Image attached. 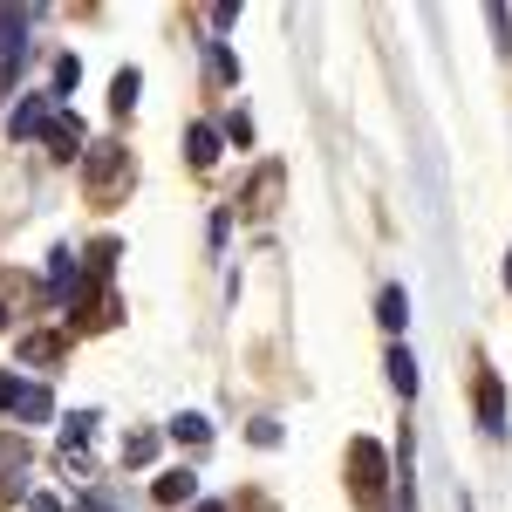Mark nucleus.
<instances>
[{
  "label": "nucleus",
  "instance_id": "nucleus-1",
  "mask_svg": "<svg viewBox=\"0 0 512 512\" xmlns=\"http://www.w3.org/2000/svg\"><path fill=\"white\" fill-rule=\"evenodd\" d=\"M48 123H55V96H21L14 110H7V137L21 144V137H48Z\"/></svg>",
  "mask_w": 512,
  "mask_h": 512
},
{
  "label": "nucleus",
  "instance_id": "nucleus-2",
  "mask_svg": "<svg viewBox=\"0 0 512 512\" xmlns=\"http://www.w3.org/2000/svg\"><path fill=\"white\" fill-rule=\"evenodd\" d=\"M478 424H485V437H506V390H499V376L478 383Z\"/></svg>",
  "mask_w": 512,
  "mask_h": 512
},
{
  "label": "nucleus",
  "instance_id": "nucleus-3",
  "mask_svg": "<svg viewBox=\"0 0 512 512\" xmlns=\"http://www.w3.org/2000/svg\"><path fill=\"white\" fill-rule=\"evenodd\" d=\"M14 417H21V424H48V417H55V396L41 390V383H21V396H14Z\"/></svg>",
  "mask_w": 512,
  "mask_h": 512
},
{
  "label": "nucleus",
  "instance_id": "nucleus-4",
  "mask_svg": "<svg viewBox=\"0 0 512 512\" xmlns=\"http://www.w3.org/2000/svg\"><path fill=\"white\" fill-rule=\"evenodd\" d=\"M185 151H192L198 171H212V164H219V130H212V123H192V130H185Z\"/></svg>",
  "mask_w": 512,
  "mask_h": 512
},
{
  "label": "nucleus",
  "instance_id": "nucleus-5",
  "mask_svg": "<svg viewBox=\"0 0 512 512\" xmlns=\"http://www.w3.org/2000/svg\"><path fill=\"white\" fill-rule=\"evenodd\" d=\"M355 472H362L355 485L376 499V485H383V451H376V444H362V437H355Z\"/></svg>",
  "mask_w": 512,
  "mask_h": 512
},
{
  "label": "nucleus",
  "instance_id": "nucleus-6",
  "mask_svg": "<svg viewBox=\"0 0 512 512\" xmlns=\"http://www.w3.org/2000/svg\"><path fill=\"white\" fill-rule=\"evenodd\" d=\"M69 287H76V253L62 246V253H48V294L69 301Z\"/></svg>",
  "mask_w": 512,
  "mask_h": 512
},
{
  "label": "nucleus",
  "instance_id": "nucleus-7",
  "mask_svg": "<svg viewBox=\"0 0 512 512\" xmlns=\"http://www.w3.org/2000/svg\"><path fill=\"white\" fill-rule=\"evenodd\" d=\"M192 492H198V472H164L158 478V506H185Z\"/></svg>",
  "mask_w": 512,
  "mask_h": 512
},
{
  "label": "nucleus",
  "instance_id": "nucleus-8",
  "mask_svg": "<svg viewBox=\"0 0 512 512\" xmlns=\"http://www.w3.org/2000/svg\"><path fill=\"white\" fill-rule=\"evenodd\" d=\"M48 144H55V158H76V151H82V123L76 117H55V123H48Z\"/></svg>",
  "mask_w": 512,
  "mask_h": 512
},
{
  "label": "nucleus",
  "instance_id": "nucleus-9",
  "mask_svg": "<svg viewBox=\"0 0 512 512\" xmlns=\"http://www.w3.org/2000/svg\"><path fill=\"white\" fill-rule=\"evenodd\" d=\"M383 369H390V383L403 396H417V355H410V349H390V362H383Z\"/></svg>",
  "mask_w": 512,
  "mask_h": 512
},
{
  "label": "nucleus",
  "instance_id": "nucleus-10",
  "mask_svg": "<svg viewBox=\"0 0 512 512\" xmlns=\"http://www.w3.org/2000/svg\"><path fill=\"white\" fill-rule=\"evenodd\" d=\"M376 321H383V328H403V321H410V294H403V287H383V301H376Z\"/></svg>",
  "mask_w": 512,
  "mask_h": 512
},
{
  "label": "nucleus",
  "instance_id": "nucleus-11",
  "mask_svg": "<svg viewBox=\"0 0 512 512\" xmlns=\"http://www.w3.org/2000/svg\"><path fill=\"white\" fill-rule=\"evenodd\" d=\"M151 458H158V437H151V431L123 437V465H151Z\"/></svg>",
  "mask_w": 512,
  "mask_h": 512
},
{
  "label": "nucleus",
  "instance_id": "nucleus-12",
  "mask_svg": "<svg viewBox=\"0 0 512 512\" xmlns=\"http://www.w3.org/2000/svg\"><path fill=\"white\" fill-rule=\"evenodd\" d=\"M171 437H178V444H205V437H212V424H205L198 410H185V417H171Z\"/></svg>",
  "mask_w": 512,
  "mask_h": 512
},
{
  "label": "nucleus",
  "instance_id": "nucleus-13",
  "mask_svg": "<svg viewBox=\"0 0 512 512\" xmlns=\"http://www.w3.org/2000/svg\"><path fill=\"white\" fill-rule=\"evenodd\" d=\"M137 89H144V76H137V69H123V76H117V96H110V103H117V110H130V103H137Z\"/></svg>",
  "mask_w": 512,
  "mask_h": 512
},
{
  "label": "nucleus",
  "instance_id": "nucleus-14",
  "mask_svg": "<svg viewBox=\"0 0 512 512\" xmlns=\"http://www.w3.org/2000/svg\"><path fill=\"white\" fill-rule=\"evenodd\" d=\"M76 82H82V62H76V55H62V62H55V96L76 89Z\"/></svg>",
  "mask_w": 512,
  "mask_h": 512
},
{
  "label": "nucleus",
  "instance_id": "nucleus-15",
  "mask_svg": "<svg viewBox=\"0 0 512 512\" xmlns=\"http://www.w3.org/2000/svg\"><path fill=\"white\" fill-rule=\"evenodd\" d=\"M14 396H21V376H0V410H14Z\"/></svg>",
  "mask_w": 512,
  "mask_h": 512
},
{
  "label": "nucleus",
  "instance_id": "nucleus-16",
  "mask_svg": "<svg viewBox=\"0 0 512 512\" xmlns=\"http://www.w3.org/2000/svg\"><path fill=\"white\" fill-rule=\"evenodd\" d=\"M28 512H62V506H55L48 492H35V499H28Z\"/></svg>",
  "mask_w": 512,
  "mask_h": 512
},
{
  "label": "nucleus",
  "instance_id": "nucleus-17",
  "mask_svg": "<svg viewBox=\"0 0 512 512\" xmlns=\"http://www.w3.org/2000/svg\"><path fill=\"white\" fill-rule=\"evenodd\" d=\"M506 287H512V253H506Z\"/></svg>",
  "mask_w": 512,
  "mask_h": 512
},
{
  "label": "nucleus",
  "instance_id": "nucleus-18",
  "mask_svg": "<svg viewBox=\"0 0 512 512\" xmlns=\"http://www.w3.org/2000/svg\"><path fill=\"white\" fill-rule=\"evenodd\" d=\"M198 512H226V506H198Z\"/></svg>",
  "mask_w": 512,
  "mask_h": 512
},
{
  "label": "nucleus",
  "instance_id": "nucleus-19",
  "mask_svg": "<svg viewBox=\"0 0 512 512\" xmlns=\"http://www.w3.org/2000/svg\"><path fill=\"white\" fill-rule=\"evenodd\" d=\"M0 328H7V308H0Z\"/></svg>",
  "mask_w": 512,
  "mask_h": 512
}]
</instances>
